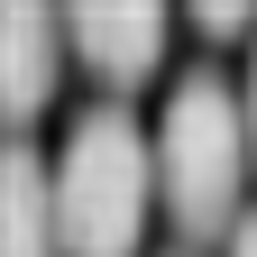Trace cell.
Listing matches in <instances>:
<instances>
[{
  "instance_id": "1",
  "label": "cell",
  "mask_w": 257,
  "mask_h": 257,
  "mask_svg": "<svg viewBox=\"0 0 257 257\" xmlns=\"http://www.w3.org/2000/svg\"><path fill=\"white\" fill-rule=\"evenodd\" d=\"M248 101L230 83L211 74V64H193V74H175L166 92V119H156V202H166V220L211 248V239H239V193H248Z\"/></svg>"
},
{
  "instance_id": "2",
  "label": "cell",
  "mask_w": 257,
  "mask_h": 257,
  "mask_svg": "<svg viewBox=\"0 0 257 257\" xmlns=\"http://www.w3.org/2000/svg\"><path fill=\"white\" fill-rule=\"evenodd\" d=\"M46 166H55V230H64V257H138L147 202H156V138H147L138 119H128L119 101L83 110Z\"/></svg>"
},
{
  "instance_id": "3",
  "label": "cell",
  "mask_w": 257,
  "mask_h": 257,
  "mask_svg": "<svg viewBox=\"0 0 257 257\" xmlns=\"http://www.w3.org/2000/svg\"><path fill=\"white\" fill-rule=\"evenodd\" d=\"M55 64H64V19L37 10V0H19V10L0 19V110L19 128L55 101Z\"/></svg>"
},
{
  "instance_id": "4",
  "label": "cell",
  "mask_w": 257,
  "mask_h": 257,
  "mask_svg": "<svg viewBox=\"0 0 257 257\" xmlns=\"http://www.w3.org/2000/svg\"><path fill=\"white\" fill-rule=\"evenodd\" d=\"M64 46H74L101 83H147L166 64V10H74L64 19Z\"/></svg>"
},
{
  "instance_id": "5",
  "label": "cell",
  "mask_w": 257,
  "mask_h": 257,
  "mask_svg": "<svg viewBox=\"0 0 257 257\" xmlns=\"http://www.w3.org/2000/svg\"><path fill=\"white\" fill-rule=\"evenodd\" d=\"M0 257H64L55 166H46L37 147H10V156H0Z\"/></svg>"
},
{
  "instance_id": "6",
  "label": "cell",
  "mask_w": 257,
  "mask_h": 257,
  "mask_svg": "<svg viewBox=\"0 0 257 257\" xmlns=\"http://www.w3.org/2000/svg\"><path fill=\"white\" fill-rule=\"evenodd\" d=\"M193 28H202V37H248L257 10H248V0H202V10H193Z\"/></svg>"
},
{
  "instance_id": "7",
  "label": "cell",
  "mask_w": 257,
  "mask_h": 257,
  "mask_svg": "<svg viewBox=\"0 0 257 257\" xmlns=\"http://www.w3.org/2000/svg\"><path fill=\"white\" fill-rule=\"evenodd\" d=\"M239 101H248V147H257V46H248V83H239Z\"/></svg>"
},
{
  "instance_id": "8",
  "label": "cell",
  "mask_w": 257,
  "mask_h": 257,
  "mask_svg": "<svg viewBox=\"0 0 257 257\" xmlns=\"http://www.w3.org/2000/svg\"><path fill=\"white\" fill-rule=\"evenodd\" d=\"M230 257H257V211L239 220V239H230Z\"/></svg>"
}]
</instances>
